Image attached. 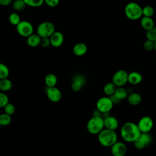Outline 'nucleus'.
<instances>
[{"label":"nucleus","instance_id":"nucleus-4","mask_svg":"<svg viewBox=\"0 0 156 156\" xmlns=\"http://www.w3.org/2000/svg\"><path fill=\"white\" fill-rule=\"evenodd\" d=\"M104 129V118L102 116H93L87 122V129L92 135L99 133Z\"/></svg>","mask_w":156,"mask_h":156},{"label":"nucleus","instance_id":"nucleus-1","mask_svg":"<svg viewBox=\"0 0 156 156\" xmlns=\"http://www.w3.org/2000/svg\"><path fill=\"white\" fill-rule=\"evenodd\" d=\"M141 132L136 125L132 122H126L122 124L120 135L122 140L127 143H133L140 135Z\"/></svg>","mask_w":156,"mask_h":156},{"label":"nucleus","instance_id":"nucleus-29","mask_svg":"<svg viewBox=\"0 0 156 156\" xmlns=\"http://www.w3.org/2000/svg\"><path fill=\"white\" fill-rule=\"evenodd\" d=\"M146 39L154 42L156 40V27L154 26L146 32Z\"/></svg>","mask_w":156,"mask_h":156},{"label":"nucleus","instance_id":"nucleus-25","mask_svg":"<svg viewBox=\"0 0 156 156\" xmlns=\"http://www.w3.org/2000/svg\"><path fill=\"white\" fill-rule=\"evenodd\" d=\"M26 7V4L23 0H15L12 2V8L16 11H21Z\"/></svg>","mask_w":156,"mask_h":156},{"label":"nucleus","instance_id":"nucleus-27","mask_svg":"<svg viewBox=\"0 0 156 156\" xmlns=\"http://www.w3.org/2000/svg\"><path fill=\"white\" fill-rule=\"evenodd\" d=\"M9 21L10 24L13 26H17L20 22L21 21L20 16L17 13L13 12L9 15Z\"/></svg>","mask_w":156,"mask_h":156},{"label":"nucleus","instance_id":"nucleus-17","mask_svg":"<svg viewBox=\"0 0 156 156\" xmlns=\"http://www.w3.org/2000/svg\"><path fill=\"white\" fill-rule=\"evenodd\" d=\"M142 80V75L137 71H132L128 74V82L132 85H138Z\"/></svg>","mask_w":156,"mask_h":156},{"label":"nucleus","instance_id":"nucleus-35","mask_svg":"<svg viewBox=\"0 0 156 156\" xmlns=\"http://www.w3.org/2000/svg\"><path fill=\"white\" fill-rule=\"evenodd\" d=\"M43 48H48L51 45V42L49 38L48 37H44V38H41L40 41V44Z\"/></svg>","mask_w":156,"mask_h":156},{"label":"nucleus","instance_id":"nucleus-19","mask_svg":"<svg viewBox=\"0 0 156 156\" xmlns=\"http://www.w3.org/2000/svg\"><path fill=\"white\" fill-rule=\"evenodd\" d=\"M128 102L132 105H139L142 100L141 95L136 92H132L128 94L127 97Z\"/></svg>","mask_w":156,"mask_h":156},{"label":"nucleus","instance_id":"nucleus-9","mask_svg":"<svg viewBox=\"0 0 156 156\" xmlns=\"http://www.w3.org/2000/svg\"><path fill=\"white\" fill-rule=\"evenodd\" d=\"M141 133H149L154 126V121L149 116L141 117L136 124Z\"/></svg>","mask_w":156,"mask_h":156},{"label":"nucleus","instance_id":"nucleus-39","mask_svg":"<svg viewBox=\"0 0 156 156\" xmlns=\"http://www.w3.org/2000/svg\"><path fill=\"white\" fill-rule=\"evenodd\" d=\"M154 43V49L155 51L156 52V40H155Z\"/></svg>","mask_w":156,"mask_h":156},{"label":"nucleus","instance_id":"nucleus-18","mask_svg":"<svg viewBox=\"0 0 156 156\" xmlns=\"http://www.w3.org/2000/svg\"><path fill=\"white\" fill-rule=\"evenodd\" d=\"M41 37L37 34H32L27 37V44L31 48L37 47L40 44Z\"/></svg>","mask_w":156,"mask_h":156},{"label":"nucleus","instance_id":"nucleus-10","mask_svg":"<svg viewBox=\"0 0 156 156\" xmlns=\"http://www.w3.org/2000/svg\"><path fill=\"white\" fill-rule=\"evenodd\" d=\"M152 137L149 133H141L140 136L133 142L134 146L137 149H143L150 144Z\"/></svg>","mask_w":156,"mask_h":156},{"label":"nucleus","instance_id":"nucleus-38","mask_svg":"<svg viewBox=\"0 0 156 156\" xmlns=\"http://www.w3.org/2000/svg\"><path fill=\"white\" fill-rule=\"evenodd\" d=\"M110 97V98L111 99V100H112V102L113 103V104H118L121 101L118 99V98H117L114 94H112V96H109Z\"/></svg>","mask_w":156,"mask_h":156},{"label":"nucleus","instance_id":"nucleus-30","mask_svg":"<svg viewBox=\"0 0 156 156\" xmlns=\"http://www.w3.org/2000/svg\"><path fill=\"white\" fill-rule=\"evenodd\" d=\"M142 14L143 16L152 17L154 14V9L151 5H146L142 8Z\"/></svg>","mask_w":156,"mask_h":156},{"label":"nucleus","instance_id":"nucleus-12","mask_svg":"<svg viewBox=\"0 0 156 156\" xmlns=\"http://www.w3.org/2000/svg\"><path fill=\"white\" fill-rule=\"evenodd\" d=\"M46 93L49 100L52 102H58L62 99V93L60 90L55 87L47 88Z\"/></svg>","mask_w":156,"mask_h":156},{"label":"nucleus","instance_id":"nucleus-16","mask_svg":"<svg viewBox=\"0 0 156 156\" xmlns=\"http://www.w3.org/2000/svg\"><path fill=\"white\" fill-rule=\"evenodd\" d=\"M87 52V46L83 43H78L76 44L73 48V54L78 57L84 55Z\"/></svg>","mask_w":156,"mask_h":156},{"label":"nucleus","instance_id":"nucleus-24","mask_svg":"<svg viewBox=\"0 0 156 156\" xmlns=\"http://www.w3.org/2000/svg\"><path fill=\"white\" fill-rule=\"evenodd\" d=\"M116 88V87L112 82H108L104 85L103 88V91L107 96H110L114 94Z\"/></svg>","mask_w":156,"mask_h":156},{"label":"nucleus","instance_id":"nucleus-31","mask_svg":"<svg viewBox=\"0 0 156 156\" xmlns=\"http://www.w3.org/2000/svg\"><path fill=\"white\" fill-rule=\"evenodd\" d=\"M26 5L32 7H38L44 3V0H23Z\"/></svg>","mask_w":156,"mask_h":156},{"label":"nucleus","instance_id":"nucleus-2","mask_svg":"<svg viewBox=\"0 0 156 156\" xmlns=\"http://www.w3.org/2000/svg\"><path fill=\"white\" fill-rule=\"evenodd\" d=\"M98 135L99 143L102 146L106 147H111L118 141V135L115 130H112L104 128Z\"/></svg>","mask_w":156,"mask_h":156},{"label":"nucleus","instance_id":"nucleus-13","mask_svg":"<svg viewBox=\"0 0 156 156\" xmlns=\"http://www.w3.org/2000/svg\"><path fill=\"white\" fill-rule=\"evenodd\" d=\"M110 147L113 156H124L127 152L126 146L121 141H117Z\"/></svg>","mask_w":156,"mask_h":156},{"label":"nucleus","instance_id":"nucleus-20","mask_svg":"<svg viewBox=\"0 0 156 156\" xmlns=\"http://www.w3.org/2000/svg\"><path fill=\"white\" fill-rule=\"evenodd\" d=\"M140 19L141 26L146 30H149L154 27V21L151 17L142 16Z\"/></svg>","mask_w":156,"mask_h":156},{"label":"nucleus","instance_id":"nucleus-3","mask_svg":"<svg viewBox=\"0 0 156 156\" xmlns=\"http://www.w3.org/2000/svg\"><path fill=\"white\" fill-rule=\"evenodd\" d=\"M124 13L126 17L130 20H137L143 16L142 7L135 2H130L126 4Z\"/></svg>","mask_w":156,"mask_h":156},{"label":"nucleus","instance_id":"nucleus-21","mask_svg":"<svg viewBox=\"0 0 156 156\" xmlns=\"http://www.w3.org/2000/svg\"><path fill=\"white\" fill-rule=\"evenodd\" d=\"M44 83L47 88L55 87L57 83V76L52 73H49L47 74L44 78Z\"/></svg>","mask_w":156,"mask_h":156},{"label":"nucleus","instance_id":"nucleus-7","mask_svg":"<svg viewBox=\"0 0 156 156\" xmlns=\"http://www.w3.org/2000/svg\"><path fill=\"white\" fill-rule=\"evenodd\" d=\"M128 74L126 70H118L113 75L112 82L116 87H124L128 82Z\"/></svg>","mask_w":156,"mask_h":156},{"label":"nucleus","instance_id":"nucleus-14","mask_svg":"<svg viewBox=\"0 0 156 156\" xmlns=\"http://www.w3.org/2000/svg\"><path fill=\"white\" fill-rule=\"evenodd\" d=\"M104 118V128L112 130H115L119 127V121L116 118L111 115H107Z\"/></svg>","mask_w":156,"mask_h":156},{"label":"nucleus","instance_id":"nucleus-22","mask_svg":"<svg viewBox=\"0 0 156 156\" xmlns=\"http://www.w3.org/2000/svg\"><path fill=\"white\" fill-rule=\"evenodd\" d=\"M113 94L117 98H118L120 101H122L127 98L129 93L127 90L125 88H124V87H116Z\"/></svg>","mask_w":156,"mask_h":156},{"label":"nucleus","instance_id":"nucleus-32","mask_svg":"<svg viewBox=\"0 0 156 156\" xmlns=\"http://www.w3.org/2000/svg\"><path fill=\"white\" fill-rule=\"evenodd\" d=\"M4 113L9 115H13L15 112V105L10 103V102H9L7 103L5 107H4Z\"/></svg>","mask_w":156,"mask_h":156},{"label":"nucleus","instance_id":"nucleus-15","mask_svg":"<svg viewBox=\"0 0 156 156\" xmlns=\"http://www.w3.org/2000/svg\"><path fill=\"white\" fill-rule=\"evenodd\" d=\"M51 45L54 48H59L64 41V36L61 32L55 31L49 37Z\"/></svg>","mask_w":156,"mask_h":156},{"label":"nucleus","instance_id":"nucleus-34","mask_svg":"<svg viewBox=\"0 0 156 156\" xmlns=\"http://www.w3.org/2000/svg\"><path fill=\"white\" fill-rule=\"evenodd\" d=\"M143 48L146 51H152L154 48V43L152 41L146 40L143 43Z\"/></svg>","mask_w":156,"mask_h":156},{"label":"nucleus","instance_id":"nucleus-28","mask_svg":"<svg viewBox=\"0 0 156 156\" xmlns=\"http://www.w3.org/2000/svg\"><path fill=\"white\" fill-rule=\"evenodd\" d=\"M12 121L11 116L5 113L0 115V124L2 126H6L10 124Z\"/></svg>","mask_w":156,"mask_h":156},{"label":"nucleus","instance_id":"nucleus-33","mask_svg":"<svg viewBox=\"0 0 156 156\" xmlns=\"http://www.w3.org/2000/svg\"><path fill=\"white\" fill-rule=\"evenodd\" d=\"M9 102V97L7 95L3 92H0V108H4Z\"/></svg>","mask_w":156,"mask_h":156},{"label":"nucleus","instance_id":"nucleus-23","mask_svg":"<svg viewBox=\"0 0 156 156\" xmlns=\"http://www.w3.org/2000/svg\"><path fill=\"white\" fill-rule=\"evenodd\" d=\"M12 88V82L9 79H0V90L2 92L8 91Z\"/></svg>","mask_w":156,"mask_h":156},{"label":"nucleus","instance_id":"nucleus-37","mask_svg":"<svg viewBox=\"0 0 156 156\" xmlns=\"http://www.w3.org/2000/svg\"><path fill=\"white\" fill-rule=\"evenodd\" d=\"M13 0H0V5L2 6H7L11 4Z\"/></svg>","mask_w":156,"mask_h":156},{"label":"nucleus","instance_id":"nucleus-36","mask_svg":"<svg viewBox=\"0 0 156 156\" xmlns=\"http://www.w3.org/2000/svg\"><path fill=\"white\" fill-rule=\"evenodd\" d=\"M60 0H44V2L50 7H55L59 4Z\"/></svg>","mask_w":156,"mask_h":156},{"label":"nucleus","instance_id":"nucleus-5","mask_svg":"<svg viewBox=\"0 0 156 156\" xmlns=\"http://www.w3.org/2000/svg\"><path fill=\"white\" fill-rule=\"evenodd\" d=\"M55 31L54 24L49 21H44L41 23L37 27V34L41 37H48Z\"/></svg>","mask_w":156,"mask_h":156},{"label":"nucleus","instance_id":"nucleus-8","mask_svg":"<svg viewBox=\"0 0 156 156\" xmlns=\"http://www.w3.org/2000/svg\"><path fill=\"white\" fill-rule=\"evenodd\" d=\"M18 34L23 37H28L33 34L34 27L32 24L27 21H21L16 26Z\"/></svg>","mask_w":156,"mask_h":156},{"label":"nucleus","instance_id":"nucleus-6","mask_svg":"<svg viewBox=\"0 0 156 156\" xmlns=\"http://www.w3.org/2000/svg\"><path fill=\"white\" fill-rule=\"evenodd\" d=\"M113 103L109 96H103L100 98L96 102V109L103 115L108 114L112 109Z\"/></svg>","mask_w":156,"mask_h":156},{"label":"nucleus","instance_id":"nucleus-26","mask_svg":"<svg viewBox=\"0 0 156 156\" xmlns=\"http://www.w3.org/2000/svg\"><path fill=\"white\" fill-rule=\"evenodd\" d=\"M9 69L6 65L0 63V79L8 78L9 76Z\"/></svg>","mask_w":156,"mask_h":156},{"label":"nucleus","instance_id":"nucleus-40","mask_svg":"<svg viewBox=\"0 0 156 156\" xmlns=\"http://www.w3.org/2000/svg\"><path fill=\"white\" fill-rule=\"evenodd\" d=\"M1 127H2V126H1V124H0V129L1 128Z\"/></svg>","mask_w":156,"mask_h":156},{"label":"nucleus","instance_id":"nucleus-11","mask_svg":"<svg viewBox=\"0 0 156 156\" xmlns=\"http://www.w3.org/2000/svg\"><path fill=\"white\" fill-rule=\"evenodd\" d=\"M85 83V77L81 74H76L73 77L71 88L73 91L78 92L83 87Z\"/></svg>","mask_w":156,"mask_h":156}]
</instances>
